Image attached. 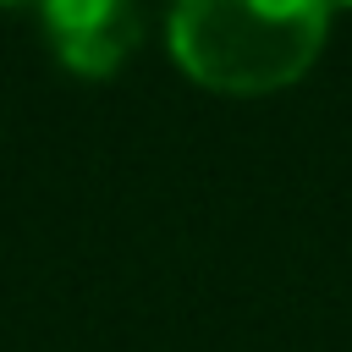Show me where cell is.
I'll return each mask as SVG.
<instances>
[{
	"mask_svg": "<svg viewBox=\"0 0 352 352\" xmlns=\"http://www.w3.org/2000/svg\"><path fill=\"white\" fill-rule=\"evenodd\" d=\"M44 28L66 66L77 72H110L138 44V11L126 0H55L44 6Z\"/></svg>",
	"mask_w": 352,
	"mask_h": 352,
	"instance_id": "obj_2",
	"label": "cell"
},
{
	"mask_svg": "<svg viewBox=\"0 0 352 352\" xmlns=\"http://www.w3.org/2000/svg\"><path fill=\"white\" fill-rule=\"evenodd\" d=\"M324 28V6L187 0L170 11V55L220 94H270L308 72Z\"/></svg>",
	"mask_w": 352,
	"mask_h": 352,
	"instance_id": "obj_1",
	"label": "cell"
}]
</instances>
